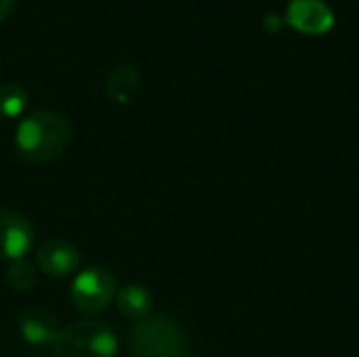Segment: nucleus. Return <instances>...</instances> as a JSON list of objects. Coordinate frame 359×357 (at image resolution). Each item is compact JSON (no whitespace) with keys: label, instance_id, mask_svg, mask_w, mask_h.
<instances>
[{"label":"nucleus","instance_id":"5","mask_svg":"<svg viewBox=\"0 0 359 357\" xmlns=\"http://www.w3.org/2000/svg\"><path fill=\"white\" fill-rule=\"evenodd\" d=\"M36 229L27 217L17 210L0 208V259L19 261L32 250Z\"/></svg>","mask_w":359,"mask_h":357},{"label":"nucleus","instance_id":"2","mask_svg":"<svg viewBox=\"0 0 359 357\" xmlns=\"http://www.w3.org/2000/svg\"><path fill=\"white\" fill-rule=\"evenodd\" d=\"M133 357H187L183 328L166 316H147L130 328Z\"/></svg>","mask_w":359,"mask_h":357},{"label":"nucleus","instance_id":"11","mask_svg":"<svg viewBox=\"0 0 359 357\" xmlns=\"http://www.w3.org/2000/svg\"><path fill=\"white\" fill-rule=\"evenodd\" d=\"M27 90L17 82H2L0 84V116L17 118L27 107Z\"/></svg>","mask_w":359,"mask_h":357},{"label":"nucleus","instance_id":"3","mask_svg":"<svg viewBox=\"0 0 359 357\" xmlns=\"http://www.w3.org/2000/svg\"><path fill=\"white\" fill-rule=\"evenodd\" d=\"M118 339L99 320H80L61 330L53 345V357H116Z\"/></svg>","mask_w":359,"mask_h":357},{"label":"nucleus","instance_id":"4","mask_svg":"<svg viewBox=\"0 0 359 357\" xmlns=\"http://www.w3.org/2000/svg\"><path fill=\"white\" fill-rule=\"evenodd\" d=\"M118 282L107 267H88L78 274L69 288L72 305L82 314H99L116 299Z\"/></svg>","mask_w":359,"mask_h":357},{"label":"nucleus","instance_id":"8","mask_svg":"<svg viewBox=\"0 0 359 357\" xmlns=\"http://www.w3.org/2000/svg\"><path fill=\"white\" fill-rule=\"evenodd\" d=\"M19 332L25 343L34 347H48L61 335L59 320L53 311L44 307H32L19 318Z\"/></svg>","mask_w":359,"mask_h":357},{"label":"nucleus","instance_id":"9","mask_svg":"<svg viewBox=\"0 0 359 357\" xmlns=\"http://www.w3.org/2000/svg\"><path fill=\"white\" fill-rule=\"evenodd\" d=\"M141 72L130 61H120L118 65L111 67V72L105 78L107 95L122 105H128L137 99V95L141 93Z\"/></svg>","mask_w":359,"mask_h":357},{"label":"nucleus","instance_id":"13","mask_svg":"<svg viewBox=\"0 0 359 357\" xmlns=\"http://www.w3.org/2000/svg\"><path fill=\"white\" fill-rule=\"evenodd\" d=\"M263 25L267 27V32H280V27H282V19L278 17V15H267L265 19H263Z\"/></svg>","mask_w":359,"mask_h":357},{"label":"nucleus","instance_id":"1","mask_svg":"<svg viewBox=\"0 0 359 357\" xmlns=\"http://www.w3.org/2000/svg\"><path fill=\"white\" fill-rule=\"evenodd\" d=\"M72 139L67 118L55 109H36L27 114L17 130L15 145L23 160L32 164H48L61 158Z\"/></svg>","mask_w":359,"mask_h":357},{"label":"nucleus","instance_id":"14","mask_svg":"<svg viewBox=\"0 0 359 357\" xmlns=\"http://www.w3.org/2000/svg\"><path fill=\"white\" fill-rule=\"evenodd\" d=\"M13 6H15V0H0V23L13 13Z\"/></svg>","mask_w":359,"mask_h":357},{"label":"nucleus","instance_id":"6","mask_svg":"<svg viewBox=\"0 0 359 357\" xmlns=\"http://www.w3.org/2000/svg\"><path fill=\"white\" fill-rule=\"evenodd\" d=\"M284 21L307 36H324L334 27V13L324 0H290Z\"/></svg>","mask_w":359,"mask_h":357},{"label":"nucleus","instance_id":"10","mask_svg":"<svg viewBox=\"0 0 359 357\" xmlns=\"http://www.w3.org/2000/svg\"><path fill=\"white\" fill-rule=\"evenodd\" d=\"M116 303H118V309L124 318L139 322V320L151 316L154 297L141 284H126L116 292Z\"/></svg>","mask_w":359,"mask_h":357},{"label":"nucleus","instance_id":"7","mask_svg":"<svg viewBox=\"0 0 359 357\" xmlns=\"http://www.w3.org/2000/svg\"><path fill=\"white\" fill-rule=\"evenodd\" d=\"M80 265V252L72 242L50 240L36 252V267L50 278H67Z\"/></svg>","mask_w":359,"mask_h":357},{"label":"nucleus","instance_id":"12","mask_svg":"<svg viewBox=\"0 0 359 357\" xmlns=\"http://www.w3.org/2000/svg\"><path fill=\"white\" fill-rule=\"evenodd\" d=\"M6 280H8L11 288H15L19 292H25V290L34 288V284L38 280V267L27 259L13 261L11 267L6 269Z\"/></svg>","mask_w":359,"mask_h":357}]
</instances>
